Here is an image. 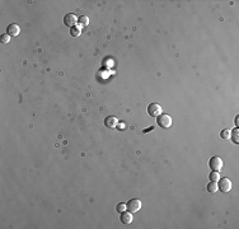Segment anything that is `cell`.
Masks as SVG:
<instances>
[{"instance_id":"obj_8","label":"cell","mask_w":239,"mask_h":229,"mask_svg":"<svg viewBox=\"0 0 239 229\" xmlns=\"http://www.w3.org/2000/svg\"><path fill=\"white\" fill-rule=\"evenodd\" d=\"M19 32H20V28L18 27L17 24H14V23H12V24H9L8 27H7V33L10 36V37H14V36H18L19 35Z\"/></svg>"},{"instance_id":"obj_6","label":"cell","mask_w":239,"mask_h":229,"mask_svg":"<svg viewBox=\"0 0 239 229\" xmlns=\"http://www.w3.org/2000/svg\"><path fill=\"white\" fill-rule=\"evenodd\" d=\"M148 113L151 117H158L159 115H162V107L158 103H150L148 106Z\"/></svg>"},{"instance_id":"obj_18","label":"cell","mask_w":239,"mask_h":229,"mask_svg":"<svg viewBox=\"0 0 239 229\" xmlns=\"http://www.w3.org/2000/svg\"><path fill=\"white\" fill-rule=\"evenodd\" d=\"M117 129L120 130H125L126 129V124H125V122H120V124H117Z\"/></svg>"},{"instance_id":"obj_19","label":"cell","mask_w":239,"mask_h":229,"mask_svg":"<svg viewBox=\"0 0 239 229\" xmlns=\"http://www.w3.org/2000/svg\"><path fill=\"white\" fill-rule=\"evenodd\" d=\"M154 130V126H150V127H148V129H145L144 131H142V132H144V134H146V132H149V131H153Z\"/></svg>"},{"instance_id":"obj_2","label":"cell","mask_w":239,"mask_h":229,"mask_svg":"<svg viewBox=\"0 0 239 229\" xmlns=\"http://www.w3.org/2000/svg\"><path fill=\"white\" fill-rule=\"evenodd\" d=\"M217 187H219V190H221V192H229V191L232 190V181L228 179V178H221L217 181Z\"/></svg>"},{"instance_id":"obj_5","label":"cell","mask_w":239,"mask_h":229,"mask_svg":"<svg viewBox=\"0 0 239 229\" xmlns=\"http://www.w3.org/2000/svg\"><path fill=\"white\" fill-rule=\"evenodd\" d=\"M76 23H78V18H76L75 14L69 13V14H66L65 17H64V24H65L66 27L73 28V27H75V26H76Z\"/></svg>"},{"instance_id":"obj_17","label":"cell","mask_w":239,"mask_h":229,"mask_svg":"<svg viewBox=\"0 0 239 229\" xmlns=\"http://www.w3.org/2000/svg\"><path fill=\"white\" fill-rule=\"evenodd\" d=\"M116 210H117L118 212H124V211H126L127 210V206H126V204H118L117 206H116Z\"/></svg>"},{"instance_id":"obj_1","label":"cell","mask_w":239,"mask_h":229,"mask_svg":"<svg viewBox=\"0 0 239 229\" xmlns=\"http://www.w3.org/2000/svg\"><path fill=\"white\" fill-rule=\"evenodd\" d=\"M157 124L160 127H163V129H168V127L172 126V117L169 115L162 113L157 117Z\"/></svg>"},{"instance_id":"obj_12","label":"cell","mask_w":239,"mask_h":229,"mask_svg":"<svg viewBox=\"0 0 239 229\" xmlns=\"http://www.w3.org/2000/svg\"><path fill=\"white\" fill-rule=\"evenodd\" d=\"M78 23H79V27H85V26H88V23H89V18L85 17V15H82V17H79Z\"/></svg>"},{"instance_id":"obj_9","label":"cell","mask_w":239,"mask_h":229,"mask_svg":"<svg viewBox=\"0 0 239 229\" xmlns=\"http://www.w3.org/2000/svg\"><path fill=\"white\" fill-rule=\"evenodd\" d=\"M120 219H121V223H122V224H130V223L132 221V212H130V211H124V212H121Z\"/></svg>"},{"instance_id":"obj_4","label":"cell","mask_w":239,"mask_h":229,"mask_svg":"<svg viewBox=\"0 0 239 229\" xmlns=\"http://www.w3.org/2000/svg\"><path fill=\"white\" fill-rule=\"evenodd\" d=\"M223 166H224V163H223V161L219 157H212L209 161V167L212 169V171H220V169L223 168Z\"/></svg>"},{"instance_id":"obj_13","label":"cell","mask_w":239,"mask_h":229,"mask_svg":"<svg viewBox=\"0 0 239 229\" xmlns=\"http://www.w3.org/2000/svg\"><path fill=\"white\" fill-rule=\"evenodd\" d=\"M80 33H82V29H80L79 26H75V27L70 28V35L73 37H79V36H80Z\"/></svg>"},{"instance_id":"obj_16","label":"cell","mask_w":239,"mask_h":229,"mask_svg":"<svg viewBox=\"0 0 239 229\" xmlns=\"http://www.w3.org/2000/svg\"><path fill=\"white\" fill-rule=\"evenodd\" d=\"M220 136L223 137V139H225V140L230 139V131H229V130H223V131L220 132Z\"/></svg>"},{"instance_id":"obj_14","label":"cell","mask_w":239,"mask_h":229,"mask_svg":"<svg viewBox=\"0 0 239 229\" xmlns=\"http://www.w3.org/2000/svg\"><path fill=\"white\" fill-rule=\"evenodd\" d=\"M209 178H210V181L217 182V181L220 179V174H219V172H217V171H212V172L209 174Z\"/></svg>"},{"instance_id":"obj_10","label":"cell","mask_w":239,"mask_h":229,"mask_svg":"<svg viewBox=\"0 0 239 229\" xmlns=\"http://www.w3.org/2000/svg\"><path fill=\"white\" fill-rule=\"evenodd\" d=\"M208 191L210 194H215L217 190H219V187H217V182H214V181H210V183L208 185Z\"/></svg>"},{"instance_id":"obj_15","label":"cell","mask_w":239,"mask_h":229,"mask_svg":"<svg viewBox=\"0 0 239 229\" xmlns=\"http://www.w3.org/2000/svg\"><path fill=\"white\" fill-rule=\"evenodd\" d=\"M0 41H1V44H9V41H10V36L8 35V33H4V35H1V37H0Z\"/></svg>"},{"instance_id":"obj_3","label":"cell","mask_w":239,"mask_h":229,"mask_svg":"<svg viewBox=\"0 0 239 229\" xmlns=\"http://www.w3.org/2000/svg\"><path fill=\"white\" fill-rule=\"evenodd\" d=\"M126 206H127V210H129L130 212H137L141 209V201L137 200V199H131L126 204Z\"/></svg>"},{"instance_id":"obj_11","label":"cell","mask_w":239,"mask_h":229,"mask_svg":"<svg viewBox=\"0 0 239 229\" xmlns=\"http://www.w3.org/2000/svg\"><path fill=\"white\" fill-rule=\"evenodd\" d=\"M230 137L232 140L234 141V144H239V129H234L233 131H230Z\"/></svg>"},{"instance_id":"obj_7","label":"cell","mask_w":239,"mask_h":229,"mask_svg":"<svg viewBox=\"0 0 239 229\" xmlns=\"http://www.w3.org/2000/svg\"><path fill=\"white\" fill-rule=\"evenodd\" d=\"M118 120L116 119L115 116H107L104 119V126L108 127V129H113V127H117Z\"/></svg>"}]
</instances>
